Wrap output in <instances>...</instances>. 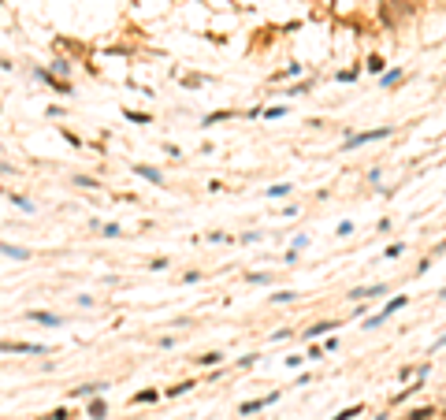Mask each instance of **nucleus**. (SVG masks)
Here are the masks:
<instances>
[{
    "mask_svg": "<svg viewBox=\"0 0 446 420\" xmlns=\"http://www.w3.org/2000/svg\"><path fill=\"white\" fill-rule=\"evenodd\" d=\"M405 305H409V298H405V294H398V298H391V301L383 305V313H376V316H368V320H364V328H368V331H372V328H379V323H383L387 316H394L398 309H405Z\"/></svg>",
    "mask_w": 446,
    "mask_h": 420,
    "instance_id": "f257e3e1",
    "label": "nucleus"
},
{
    "mask_svg": "<svg viewBox=\"0 0 446 420\" xmlns=\"http://www.w3.org/2000/svg\"><path fill=\"white\" fill-rule=\"evenodd\" d=\"M379 138H391V127H379V130H361V134H349L342 149H357V145H368V142H379Z\"/></svg>",
    "mask_w": 446,
    "mask_h": 420,
    "instance_id": "f03ea898",
    "label": "nucleus"
},
{
    "mask_svg": "<svg viewBox=\"0 0 446 420\" xmlns=\"http://www.w3.org/2000/svg\"><path fill=\"white\" fill-rule=\"evenodd\" d=\"M0 353H30V357H41L45 346H38V342H0Z\"/></svg>",
    "mask_w": 446,
    "mask_h": 420,
    "instance_id": "7ed1b4c3",
    "label": "nucleus"
},
{
    "mask_svg": "<svg viewBox=\"0 0 446 420\" xmlns=\"http://www.w3.org/2000/svg\"><path fill=\"white\" fill-rule=\"evenodd\" d=\"M30 320L45 323V328H60V323H63V316H56V313H45V309H34V313H30Z\"/></svg>",
    "mask_w": 446,
    "mask_h": 420,
    "instance_id": "20e7f679",
    "label": "nucleus"
},
{
    "mask_svg": "<svg viewBox=\"0 0 446 420\" xmlns=\"http://www.w3.org/2000/svg\"><path fill=\"white\" fill-rule=\"evenodd\" d=\"M387 287L383 283H376V287H357V290H349V298H383Z\"/></svg>",
    "mask_w": 446,
    "mask_h": 420,
    "instance_id": "39448f33",
    "label": "nucleus"
},
{
    "mask_svg": "<svg viewBox=\"0 0 446 420\" xmlns=\"http://www.w3.org/2000/svg\"><path fill=\"white\" fill-rule=\"evenodd\" d=\"M134 175H141V179H149V182H156V186L164 182V175H160V171H156V167H149V164H134Z\"/></svg>",
    "mask_w": 446,
    "mask_h": 420,
    "instance_id": "423d86ee",
    "label": "nucleus"
},
{
    "mask_svg": "<svg viewBox=\"0 0 446 420\" xmlns=\"http://www.w3.org/2000/svg\"><path fill=\"white\" fill-rule=\"evenodd\" d=\"M34 74H38V79H41V82H49V86H52L56 93H67V82H60V79H52V74H49V71H41V67H38Z\"/></svg>",
    "mask_w": 446,
    "mask_h": 420,
    "instance_id": "0eeeda50",
    "label": "nucleus"
},
{
    "mask_svg": "<svg viewBox=\"0 0 446 420\" xmlns=\"http://www.w3.org/2000/svg\"><path fill=\"white\" fill-rule=\"evenodd\" d=\"M324 331H335V323H331V320H324V323H312V328H309V331H305V338H309V342H312V338H320V335H324Z\"/></svg>",
    "mask_w": 446,
    "mask_h": 420,
    "instance_id": "6e6552de",
    "label": "nucleus"
},
{
    "mask_svg": "<svg viewBox=\"0 0 446 420\" xmlns=\"http://www.w3.org/2000/svg\"><path fill=\"white\" fill-rule=\"evenodd\" d=\"M97 391H104L101 383H86V387H75L71 394H75V398H93V394H97Z\"/></svg>",
    "mask_w": 446,
    "mask_h": 420,
    "instance_id": "1a4fd4ad",
    "label": "nucleus"
},
{
    "mask_svg": "<svg viewBox=\"0 0 446 420\" xmlns=\"http://www.w3.org/2000/svg\"><path fill=\"white\" fill-rule=\"evenodd\" d=\"M0 253H4V257H15V260H26V257H30V250H23V245H0Z\"/></svg>",
    "mask_w": 446,
    "mask_h": 420,
    "instance_id": "9d476101",
    "label": "nucleus"
},
{
    "mask_svg": "<svg viewBox=\"0 0 446 420\" xmlns=\"http://www.w3.org/2000/svg\"><path fill=\"white\" fill-rule=\"evenodd\" d=\"M156 398H160V391H141V394L131 398V406H134V402H138V406H149V402H156Z\"/></svg>",
    "mask_w": 446,
    "mask_h": 420,
    "instance_id": "9b49d317",
    "label": "nucleus"
},
{
    "mask_svg": "<svg viewBox=\"0 0 446 420\" xmlns=\"http://www.w3.org/2000/svg\"><path fill=\"white\" fill-rule=\"evenodd\" d=\"M104 413H108V406H104V398H93V402H89V416H93V420H101Z\"/></svg>",
    "mask_w": 446,
    "mask_h": 420,
    "instance_id": "f8f14e48",
    "label": "nucleus"
},
{
    "mask_svg": "<svg viewBox=\"0 0 446 420\" xmlns=\"http://www.w3.org/2000/svg\"><path fill=\"white\" fill-rule=\"evenodd\" d=\"M75 186H82V190H97V179H89V175H75Z\"/></svg>",
    "mask_w": 446,
    "mask_h": 420,
    "instance_id": "ddd939ff",
    "label": "nucleus"
},
{
    "mask_svg": "<svg viewBox=\"0 0 446 420\" xmlns=\"http://www.w3.org/2000/svg\"><path fill=\"white\" fill-rule=\"evenodd\" d=\"M432 416H435L432 406H424V409H413V413H409V420H432Z\"/></svg>",
    "mask_w": 446,
    "mask_h": 420,
    "instance_id": "4468645a",
    "label": "nucleus"
},
{
    "mask_svg": "<svg viewBox=\"0 0 446 420\" xmlns=\"http://www.w3.org/2000/svg\"><path fill=\"white\" fill-rule=\"evenodd\" d=\"M357 413H364V406H349V409H342V413H335L331 420H349V416H357Z\"/></svg>",
    "mask_w": 446,
    "mask_h": 420,
    "instance_id": "2eb2a0df",
    "label": "nucleus"
},
{
    "mask_svg": "<svg viewBox=\"0 0 446 420\" xmlns=\"http://www.w3.org/2000/svg\"><path fill=\"white\" fill-rule=\"evenodd\" d=\"M219 361H223L219 353H205V357H197V365H201V368H212V365H219Z\"/></svg>",
    "mask_w": 446,
    "mask_h": 420,
    "instance_id": "dca6fc26",
    "label": "nucleus"
},
{
    "mask_svg": "<svg viewBox=\"0 0 446 420\" xmlns=\"http://www.w3.org/2000/svg\"><path fill=\"white\" fill-rule=\"evenodd\" d=\"M290 194V182H283V186H268V197H286Z\"/></svg>",
    "mask_w": 446,
    "mask_h": 420,
    "instance_id": "f3484780",
    "label": "nucleus"
},
{
    "mask_svg": "<svg viewBox=\"0 0 446 420\" xmlns=\"http://www.w3.org/2000/svg\"><path fill=\"white\" fill-rule=\"evenodd\" d=\"M294 298H298L294 290H279V294H272V301H275V305H283V301H294Z\"/></svg>",
    "mask_w": 446,
    "mask_h": 420,
    "instance_id": "a211bd4d",
    "label": "nucleus"
},
{
    "mask_svg": "<svg viewBox=\"0 0 446 420\" xmlns=\"http://www.w3.org/2000/svg\"><path fill=\"white\" fill-rule=\"evenodd\" d=\"M246 279H249V283H272V275H268V272H249Z\"/></svg>",
    "mask_w": 446,
    "mask_h": 420,
    "instance_id": "6ab92c4d",
    "label": "nucleus"
},
{
    "mask_svg": "<svg viewBox=\"0 0 446 420\" xmlns=\"http://www.w3.org/2000/svg\"><path fill=\"white\" fill-rule=\"evenodd\" d=\"M186 391H194V387H190V383H179V387H171V391H164L168 398H179V394H186Z\"/></svg>",
    "mask_w": 446,
    "mask_h": 420,
    "instance_id": "aec40b11",
    "label": "nucleus"
},
{
    "mask_svg": "<svg viewBox=\"0 0 446 420\" xmlns=\"http://www.w3.org/2000/svg\"><path fill=\"white\" fill-rule=\"evenodd\" d=\"M368 71H372V74L383 71V56H372V60H368Z\"/></svg>",
    "mask_w": 446,
    "mask_h": 420,
    "instance_id": "412c9836",
    "label": "nucleus"
},
{
    "mask_svg": "<svg viewBox=\"0 0 446 420\" xmlns=\"http://www.w3.org/2000/svg\"><path fill=\"white\" fill-rule=\"evenodd\" d=\"M11 201H15V205H19L23 212H30V208H34V205H30V201H26V197H19V194H11Z\"/></svg>",
    "mask_w": 446,
    "mask_h": 420,
    "instance_id": "4be33fe9",
    "label": "nucleus"
},
{
    "mask_svg": "<svg viewBox=\"0 0 446 420\" xmlns=\"http://www.w3.org/2000/svg\"><path fill=\"white\" fill-rule=\"evenodd\" d=\"M398 79H402V71H387V74H383V86H394Z\"/></svg>",
    "mask_w": 446,
    "mask_h": 420,
    "instance_id": "5701e85b",
    "label": "nucleus"
},
{
    "mask_svg": "<svg viewBox=\"0 0 446 420\" xmlns=\"http://www.w3.org/2000/svg\"><path fill=\"white\" fill-rule=\"evenodd\" d=\"M126 119H134V123H149L145 112H131V108H126Z\"/></svg>",
    "mask_w": 446,
    "mask_h": 420,
    "instance_id": "b1692460",
    "label": "nucleus"
},
{
    "mask_svg": "<svg viewBox=\"0 0 446 420\" xmlns=\"http://www.w3.org/2000/svg\"><path fill=\"white\" fill-rule=\"evenodd\" d=\"M41 420H67V409H52L49 416H41Z\"/></svg>",
    "mask_w": 446,
    "mask_h": 420,
    "instance_id": "393cba45",
    "label": "nucleus"
},
{
    "mask_svg": "<svg viewBox=\"0 0 446 420\" xmlns=\"http://www.w3.org/2000/svg\"><path fill=\"white\" fill-rule=\"evenodd\" d=\"M261 116H264V119H279V116H283V108H264Z\"/></svg>",
    "mask_w": 446,
    "mask_h": 420,
    "instance_id": "a878e982",
    "label": "nucleus"
},
{
    "mask_svg": "<svg viewBox=\"0 0 446 420\" xmlns=\"http://www.w3.org/2000/svg\"><path fill=\"white\" fill-rule=\"evenodd\" d=\"M442 346H446V331H442V338H435V342H432V350H442Z\"/></svg>",
    "mask_w": 446,
    "mask_h": 420,
    "instance_id": "bb28decb",
    "label": "nucleus"
}]
</instances>
